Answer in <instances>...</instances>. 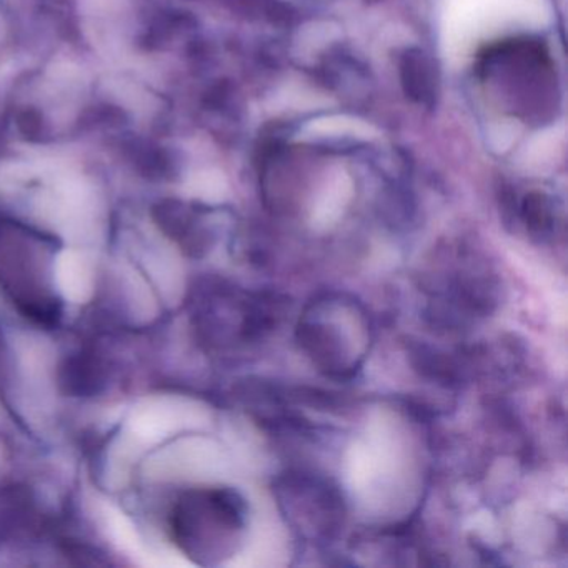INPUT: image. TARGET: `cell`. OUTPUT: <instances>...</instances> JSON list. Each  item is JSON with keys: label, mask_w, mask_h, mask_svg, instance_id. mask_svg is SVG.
I'll list each match as a JSON object with an SVG mask.
<instances>
[{"label": "cell", "mask_w": 568, "mask_h": 568, "mask_svg": "<svg viewBox=\"0 0 568 568\" xmlns=\"http://www.w3.org/2000/svg\"><path fill=\"white\" fill-rule=\"evenodd\" d=\"M405 94L418 104L432 105L437 94V79L430 59L418 49L405 52L400 64Z\"/></svg>", "instance_id": "cell-6"}, {"label": "cell", "mask_w": 568, "mask_h": 568, "mask_svg": "<svg viewBox=\"0 0 568 568\" xmlns=\"http://www.w3.org/2000/svg\"><path fill=\"white\" fill-rule=\"evenodd\" d=\"M302 351L328 377L348 378L361 368L371 342L364 308L344 295L312 302L297 327Z\"/></svg>", "instance_id": "cell-3"}, {"label": "cell", "mask_w": 568, "mask_h": 568, "mask_svg": "<svg viewBox=\"0 0 568 568\" xmlns=\"http://www.w3.org/2000/svg\"><path fill=\"white\" fill-rule=\"evenodd\" d=\"M424 285L434 317L448 327L487 317L498 302L497 277L484 255L471 248H448L435 255Z\"/></svg>", "instance_id": "cell-4"}, {"label": "cell", "mask_w": 568, "mask_h": 568, "mask_svg": "<svg viewBox=\"0 0 568 568\" xmlns=\"http://www.w3.org/2000/svg\"><path fill=\"white\" fill-rule=\"evenodd\" d=\"M521 221L527 227L528 234L540 242L550 241L557 231V215H555L554 204L547 195L528 194L521 202L520 211Z\"/></svg>", "instance_id": "cell-7"}, {"label": "cell", "mask_w": 568, "mask_h": 568, "mask_svg": "<svg viewBox=\"0 0 568 568\" xmlns=\"http://www.w3.org/2000/svg\"><path fill=\"white\" fill-rule=\"evenodd\" d=\"M245 527L247 504L231 488H192L171 511L175 544L201 565H217L235 555Z\"/></svg>", "instance_id": "cell-2"}, {"label": "cell", "mask_w": 568, "mask_h": 568, "mask_svg": "<svg viewBox=\"0 0 568 568\" xmlns=\"http://www.w3.org/2000/svg\"><path fill=\"white\" fill-rule=\"evenodd\" d=\"M0 288L24 317L58 324L62 301L54 282V244L21 222L0 219Z\"/></svg>", "instance_id": "cell-1"}, {"label": "cell", "mask_w": 568, "mask_h": 568, "mask_svg": "<svg viewBox=\"0 0 568 568\" xmlns=\"http://www.w3.org/2000/svg\"><path fill=\"white\" fill-rule=\"evenodd\" d=\"M274 491L288 527L298 537L325 544L341 531L345 520L344 498L328 478L291 470L277 478Z\"/></svg>", "instance_id": "cell-5"}]
</instances>
